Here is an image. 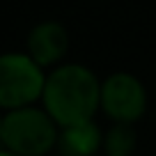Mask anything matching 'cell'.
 <instances>
[{
	"mask_svg": "<svg viewBox=\"0 0 156 156\" xmlns=\"http://www.w3.org/2000/svg\"><path fill=\"white\" fill-rule=\"evenodd\" d=\"M41 101L60 129L83 124L101 106V83L83 64H62L46 76Z\"/></svg>",
	"mask_w": 156,
	"mask_h": 156,
	"instance_id": "cell-1",
	"label": "cell"
},
{
	"mask_svg": "<svg viewBox=\"0 0 156 156\" xmlns=\"http://www.w3.org/2000/svg\"><path fill=\"white\" fill-rule=\"evenodd\" d=\"M58 129L44 108H14L2 117V147L21 156H44L58 145Z\"/></svg>",
	"mask_w": 156,
	"mask_h": 156,
	"instance_id": "cell-2",
	"label": "cell"
},
{
	"mask_svg": "<svg viewBox=\"0 0 156 156\" xmlns=\"http://www.w3.org/2000/svg\"><path fill=\"white\" fill-rule=\"evenodd\" d=\"M44 67H39L28 53L0 55V108L32 106L44 92Z\"/></svg>",
	"mask_w": 156,
	"mask_h": 156,
	"instance_id": "cell-3",
	"label": "cell"
},
{
	"mask_svg": "<svg viewBox=\"0 0 156 156\" xmlns=\"http://www.w3.org/2000/svg\"><path fill=\"white\" fill-rule=\"evenodd\" d=\"M101 110L112 122H138L147 110V92L136 76L117 71L101 83Z\"/></svg>",
	"mask_w": 156,
	"mask_h": 156,
	"instance_id": "cell-4",
	"label": "cell"
},
{
	"mask_svg": "<svg viewBox=\"0 0 156 156\" xmlns=\"http://www.w3.org/2000/svg\"><path fill=\"white\" fill-rule=\"evenodd\" d=\"M67 30L55 21H44L34 25L28 34V55L39 67H51L60 62L67 53Z\"/></svg>",
	"mask_w": 156,
	"mask_h": 156,
	"instance_id": "cell-5",
	"label": "cell"
},
{
	"mask_svg": "<svg viewBox=\"0 0 156 156\" xmlns=\"http://www.w3.org/2000/svg\"><path fill=\"white\" fill-rule=\"evenodd\" d=\"M101 145H103V136L99 126L94 124V119L62 126L58 138V147L64 156H94Z\"/></svg>",
	"mask_w": 156,
	"mask_h": 156,
	"instance_id": "cell-6",
	"label": "cell"
},
{
	"mask_svg": "<svg viewBox=\"0 0 156 156\" xmlns=\"http://www.w3.org/2000/svg\"><path fill=\"white\" fill-rule=\"evenodd\" d=\"M103 151L106 156H131L136 147V131L129 122H115L103 136Z\"/></svg>",
	"mask_w": 156,
	"mask_h": 156,
	"instance_id": "cell-7",
	"label": "cell"
},
{
	"mask_svg": "<svg viewBox=\"0 0 156 156\" xmlns=\"http://www.w3.org/2000/svg\"><path fill=\"white\" fill-rule=\"evenodd\" d=\"M0 156H21V154H16V151H12V149H7V147H2V149H0Z\"/></svg>",
	"mask_w": 156,
	"mask_h": 156,
	"instance_id": "cell-8",
	"label": "cell"
},
{
	"mask_svg": "<svg viewBox=\"0 0 156 156\" xmlns=\"http://www.w3.org/2000/svg\"><path fill=\"white\" fill-rule=\"evenodd\" d=\"M0 147H2V117H0Z\"/></svg>",
	"mask_w": 156,
	"mask_h": 156,
	"instance_id": "cell-9",
	"label": "cell"
}]
</instances>
